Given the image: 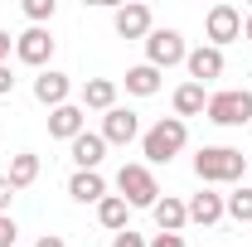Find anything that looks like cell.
Segmentation results:
<instances>
[{
  "mask_svg": "<svg viewBox=\"0 0 252 247\" xmlns=\"http://www.w3.org/2000/svg\"><path fill=\"white\" fill-rule=\"evenodd\" d=\"M194 175H199V185H238L248 175V160L233 146H204L194 155Z\"/></svg>",
  "mask_w": 252,
  "mask_h": 247,
  "instance_id": "cell-1",
  "label": "cell"
},
{
  "mask_svg": "<svg viewBox=\"0 0 252 247\" xmlns=\"http://www.w3.org/2000/svg\"><path fill=\"white\" fill-rule=\"evenodd\" d=\"M185 141H189V126L180 122V117H160V122L141 136V155H146L151 165H170L175 155L185 151Z\"/></svg>",
  "mask_w": 252,
  "mask_h": 247,
  "instance_id": "cell-2",
  "label": "cell"
},
{
  "mask_svg": "<svg viewBox=\"0 0 252 247\" xmlns=\"http://www.w3.org/2000/svg\"><path fill=\"white\" fill-rule=\"evenodd\" d=\"M117 189H122L126 209H156L160 204V185L151 175V165H122L117 170Z\"/></svg>",
  "mask_w": 252,
  "mask_h": 247,
  "instance_id": "cell-3",
  "label": "cell"
},
{
  "mask_svg": "<svg viewBox=\"0 0 252 247\" xmlns=\"http://www.w3.org/2000/svg\"><path fill=\"white\" fill-rule=\"evenodd\" d=\"M209 122L214 126H252V93L248 88H228V93L209 97Z\"/></svg>",
  "mask_w": 252,
  "mask_h": 247,
  "instance_id": "cell-4",
  "label": "cell"
},
{
  "mask_svg": "<svg viewBox=\"0 0 252 247\" xmlns=\"http://www.w3.org/2000/svg\"><path fill=\"white\" fill-rule=\"evenodd\" d=\"M189 59V49H185V34L180 30H151L146 34V63L151 68H175V63H185Z\"/></svg>",
  "mask_w": 252,
  "mask_h": 247,
  "instance_id": "cell-5",
  "label": "cell"
},
{
  "mask_svg": "<svg viewBox=\"0 0 252 247\" xmlns=\"http://www.w3.org/2000/svg\"><path fill=\"white\" fill-rule=\"evenodd\" d=\"M204 34H209L214 49L233 44V39H243V10H233V5H214V10L204 15Z\"/></svg>",
  "mask_w": 252,
  "mask_h": 247,
  "instance_id": "cell-6",
  "label": "cell"
},
{
  "mask_svg": "<svg viewBox=\"0 0 252 247\" xmlns=\"http://www.w3.org/2000/svg\"><path fill=\"white\" fill-rule=\"evenodd\" d=\"M15 59L25 63V68H39V73H44V63L54 59V34L39 30V25H30V30L15 39Z\"/></svg>",
  "mask_w": 252,
  "mask_h": 247,
  "instance_id": "cell-7",
  "label": "cell"
},
{
  "mask_svg": "<svg viewBox=\"0 0 252 247\" xmlns=\"http://www.w3.org/2000/svg\"><path fill=\"white\" fill-rule=\"evenodd\" d=\"M88 131V112H83V102H63L49 112V136L54 141H78Z\"/></svg>",
  "mask_w": 252,
  "mask_h": 247,
  "instance_id": "cell-8",
  "label": "cell"
},
{
  "mask_svg": "<svg viewBox=\"0 0 252 247\" xmlns=\"http://www.w3.org/2000/svg\"><path fill=\"white\" fill-rule=\"evenodd\" d=\"M185 68H189V83H214V78H223V49H214V44H199V49H189V59H185Z\"/></svg>",
  "mask_w": 252,
  "mask_h": 247,
  "instance_id": "cell-9",
  "label": "cell"
},
{
  "mask_svg": "<svg viewBox=\"0 0 252 247\" xmlns=\"http://www.w3.org/2000/svg\"><path fill=\"white\" fill-rule=\"evenodd\" d=\"M102 141H107V146H131V141H141V122H136V112L112 107V112L102 117Z\"/></svg>",
  "mask_w": 252,
  "mask_h": 247,
  "instance_id": "cell-10",
  "label": "cell"
},
{
  "mask_svg": "<svg viewBox=\"0 0 252 247\" xmlns=\"http://www.w3.org/2000/svg\"><path fill=\"white\" fill-rule=\"evenodd\" d=\"M112 30L122 34V39H146V34L156 30V15H151V5H122L112 15Z\"/></svg>",
  "mask_w": 252,
  "mask_h": 247,
  "instance_id": "cell-11",
  "label": "cell"
},
{
  "mask_svg": "<svg viewBox=\"0 0 252 247\" xmlns=\"http://www.w3.org/2000/svg\"><path fill=\"white\" fill-rule=\"evenodd\" d=\"M68 93H73V78H68V73H59V68H44V73L34 78V102H44L49 112H54V107H63V102H68Z\"/></svg>",
  "mask_w": 252,
  "mask_h": 247,
  "instance_id": "cell-12",
  "label": "cell"
},
{
  "mask_svg": "<svg viewBox=\"0 0 252 247\" xmlns=\"http://www.w3.org/2000/svg\"><path fill=\"white\" fill-rule=\"evenodd\" d=\"M68 155H73V165H78V170H97V165H102V155H107L102 131H83L78 141H68Z\"/></svg>",
  "mask_w": 252,
  "mask_h": 247,
  "instance_id": "cell-13",
  "label": "cell"
},
{
  "mask_svg": "<svg viewBox=\"0 0 252 247\" xmlns=\"http://www.w3.org/2000/svg\"><path fill=\"white\" fill-rule=\"evenodd\" d=\"M185 209H189V223H204V228H214V223L228 214V209H223V194H214V189H199Z\"/></svg>",
  "mask_w": 252,
  "mask_h": 247,
  "instance_id": "cell-14",
  "label": "cell"
},
{
  "mask_svg": "<svg viewBox=\"0 0 252 247\" xmlns=\"http://www.w3.org/2000/svg\"><path fill=\"white\" fill-rule=\"evenodd\" d=\"M112 107H117V83L112 78H88L83 83V112H102L107 117Z\"/></svg>",
  "mask_w": 252,
  "mask_h": 247,
  "instance_id": "cell-15",
  "label": "cell"
},
{
  "mask_svg": "<svg viewBox=\"0 0 252 247\" xmlns=\"http://www.w3.org/2000/svg\"><path fill=\"white\" fill-rule=\"evenodd\" d=\"M68 194H73L78 204H102V199H107V180H102L97 170H73Z\"/></svg>",
  "mask_w": 252,
  "mask_h": 247,
  "instance_id": "cell-16",
  "label": "cell"
},
{
  "mask_svg": "<svg viewBox=\"0 0 252 247\" xmlns=\"http://www.w3.org/2000/svg\"><path fill=\"white\" fill-rule=\"evenodd\" d=\"M151 214H156V228H160V233H180V228L189 223L185 199H175V194H165V199H160V204L151 209Z\"/></svg>",
  "mask_w": 252,
  "mask_h": 247,
  "instance_id": "cell-17",
  "label": "cell"
},
{
  "mask_svg": "<svg viewBox=\"0 0 252 247\" xmlns=\"http://www.w3.org/2000/svg\"><path fill=\"white\" fill-rule=\"evenodd\" d=\"M199 112H209V93L199 83H180L175 88V117L185 122V117H199Z\"/></svg>",
  "mask_w": 252,
  "mask_h": 247,
  "instance_id": "cell-18",
  "label": "cell"
},
{
  "mask_svg": "<svg viewBox=\"0 0 252 247\" xmlns=\"http://www.w3.org/2000/svg\"><path fill=\"white\" fill-rule=\"evenodd\" d=\"M126 93L131 97H156L160 93V68H151V63L126 68Z\"/></svg>",
  "mask_w": 252,
  "mask_h": 247,
  "instance_id": "cell-19",
  "label": "cell"
},
{
  "mask_svg": "<svg viewBox=\"0 0 252 247\" xmlns=\"http://www.w3.org/2000/svg\"><path fill=\"white\" fill-rule=\"evenodd\" d=\"M5 180H10L15 189H30L34 180H39V155H34V151L10 155V170H5Z\"/></svg>",
  "mask_w": 252,
  "mask_h": 247,
  "instance_id": "cell-20",
  "label": "cell"
},
{
  "mask_svg": "<svg viewBox=\"0 0 252 247\" xmlns=\"http://www.w3.org/2000/svg\"><path fill=\"white\" fill-rule=\"evenodd\" d=\"M126 218H131V209H126L122 194H107V199L97 204V223H102L107 233H126Z\"/></svg>",
  "mask_w": 252,
  "mask_h": 247,
  "instance_id": "cell-21",
  "label": "cell"
},
{
  "mask_svg": "<svg viewBox=\"0 0 252 247\" xmlns=\"http://www.w3.org/2000/svg\"><path fill=\"white\" fill-rule=\"evenodd\" d=\"M223 209H228V218H238V223H252V185H238L233 194H223Z\"/></svg>",
  "mask_w": 252,
  "mask_h": 247,
  "instance_id": "cell-22",
  "label": "cell"
},
{
  "mask_svg": "<svg viewBox=\"0 0 252 247\" xmlns=\"http://www.w3.org/2000/svg\"><path fill=\"white\" fill-rule=\"evenodd\" d=\"M54 10H59L54 0H25V15H30V25H39V30H44V20H54Z\"/></svg>",
  "mask_w": 252,
  "mask_h": 247,
  "instance_id": "cell-23",
  "label": "cell"
},
{
  "mask_svg": "<svg viewBox=\"0 0 252 247\" xmlns=\"http://www.w3.org/2000/svg\"><path fill=\"white\" fill-rule=\"evenodd\" d=\"M15 233H20V228H15V218L0 214V247H15Z\"/></svg>",
  "mask_w": 252,
  "mask_h": 247,
  "instance_id": "cell-24",
  "label": "cell"
},
{
  "mask_svg": "<svg viewBox=\"0 0 252 247\" xmlns=\"http://www.w3.org/2000/svg\"><path fill=\"white\" fill-rule=\"evenodd\" d=\"M112 247H146V238L126 228V233H112Z\"/></svg>",
  "mask_w": 252,
  "mask_h": 247,
  "instance_id": "cell-25",
  "label": "cell"
},
{
  "mask_svg": "<svg viewBox=\"0 0 252 247\" xmlns=\"http://www.w3.org/2000/svg\"><path fill=\"white\" fill-rule=\"evenodd\" d=\"M146 247H185V233H156V243Z\"/></svg>",
  "mask_w": 252,
  "mask_h": 247,
  "instance_id": "cell-26",
  "label": "cell"
},
{
  "mask_svg": "<svg viewBox=\"0 0 252 247\" xmlns=\"http://www.w3.org/2000/svg\"><path fill=\"white\" fill-rule=\"evenodd\" d=\"M10 93H15V73L0 63V97H10Z\"/></svg>",
  "mask_w": 252,
  "mask_h": 247,
  "instance_id": "cell-27",
  "label": "cell"
},
{
  "mask_svg": "<svg viewBox=\"0 0 252 247\" xmlns=\"http://www.w3.org/2000/svg\"><path fill=\"white\" fill-rule=\"evenodd\" d=\"M10 199H15V185H10V180H5V175H0V214H5V209H10Z\"/></svg>",
  "mask_w": 252,
  "mask_h": 247,
  "instance_id": "cell-28",
  "label": "cell"
},
{
  "mask_svg": "<svg viewBox=\"0 0 252 247\" xmlns=\"http://www.w3.org/2000/svg\"><path fill=\"white\" fill-rule=\"evenodd\" d=\"M34 247H68V243H63L59 233H44V238H39V243H34Z\"/></svg>",
  "mask_w": 252,
  "mask_h": 247,
  "instance_id": "cell-29",
  "label": "cell"
},
{
  "mask_svg": "<svg viewBox=\"0 0 252 247\" xmlns=\"http://www.w3.org/2000/svg\"><path fill=\"white\" fill-rule=\"evenodd\" d=\"M10 49H15V39H10V34H5V30H0V63H5V59H10Z\"/></svg>",
  "mask_w": 252,
  "mask_h": 247,
  "instance_id": "cell-30",
  "label": "cell"
},
{
  "mask_svg": "<svg viewBox=\"0 0 252 247\" xmlns=\"http://www.w3.org/2000/svg\"><path fill=\"white\" fill-rule=\"evenodd\" d=\"M243 39H248V44H252V15H248V20H243Z\"/></svg>",
  "mask_w": 252,
  "mask_h": 247,
  "instance_id": "cell-31",
  "label": "cell"
}]
</instances>
